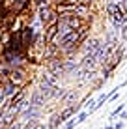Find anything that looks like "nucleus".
Returning a JSON list of instances; mask_svg holds the SVG:
<instances>
[{
  "label": "nucleus",
  "instance_id": "1",
  "mask_svg": "<svg viewBox=\"0 0 127 129\" xmlns=\"http://www.w3.org/2000/svg\"><path fill=\"white\" fill-rule=\"evenodd\" d=\"M37 15H39V21H41L45 26L51 24V23H58V13L52 10V8H49V6H39Z\"/></svg>",
  "mask_w": 127,
  "mask_h": 129
},
{
  "label": "nucleus",
  "instance_id": "2",
  "mask_svg": "<svg viewBox=\"0 0 127 129\" xmlns=\"http://www.w3.org/2000/svg\"><path fill=\"white\" fill-rule=\"evenodd\" d=\"M47 71H51L52 75H54L56 79L62 77L64 75V60H58L54 56V58H49V64H47Z\"/></svg>",
  "mask_w": 127,
  "mask_h": 129
},
{
  "label": "nucleus",
  "instance_id": "3",
  "mask_svg": "<svg viewBox=\"0 0 127 129\" xmlns=\"http://www.w3.org/2000/svg\"><path fill=\"white\" fill-rule=\"evenodd\" d=\"M21 39H23V51L32 45V41H34V28L32 26H24L21 30Z\"/></svg>",
  "mask_w": 127,
  "mask_h": 129
},
{
  "label": "nucleus",
  "instance_id": "4",
  "mask_svg": "<svg viewBox=\"0 0 127 129\" xmlns=\"http://www.w3.org/2000/svg\"><path fill=\"white\" fill-rule=\"evenodd\" d=\"M56 34H58V23H51V24L45 26V34H43V38H45V45L52 43V39L56 38Z\"/></svg>",
  "mask_w": 127,
  "mask_h": 129
},
{
  "label": "nucleus",
  "instance_id": "5",
  "mask_svg": "<svg viewBox=\"0 0 127 129\" xmlns=\"http://www.w3.org/2000/svg\"><path fill=\"white\" fill-rule=\"evenodd\" d=\"M101 39H97V38H92L88 39V41L84 43V47H82V51H84V54H94L95 51H97V47L101 45Z\"/></svg>",
  "mask_w": 127,
  "mask_h": 129
},
{
  "label": "nucleus",
  "instance_id": "6",
  "mask_svg": "<svg viewBox=\"0 0 127 129\" xmlns=\"http://www.w3.org/2000/svg\"><path fill=\"white\" fill-rule=\"evenodd\" d=\"M97 60L94 58V54H84L82 56V60H80V68L82 69H95L97 68Z\"/></svg>",
  "mask_w": 127,
  "mask_h": 129
},
{
  "label": "nucleus",
  "instance_id": "7",
  "mask_svg": "<svg viewBox=\"0 0 127 129\" xmlns=\"http://www.w3.org/2000/svg\"><path fill=\"white\" fill-rule=\"evenodd\" d=\"M45 101H47V97L43 95L39 90H36V92L32 94V97H30V105H32V107H37V109H41V107L45 105Z\"/></svg>",
  "mask_w": 127,
  "mask_h": 129
},
{
  "label": "nucleus",
  "instance_id": "8",
  "mask_svg": "<svg viewBox=\"0 0 127 129\" xmlns=\"http://www.w3.org/2000/svg\"><path fill=\"white\" fill-rule=\"evenodd\" d=\"M80 69V64H77L75 60H64V75H69V73H75Z\"/></svg>",
  "mask_w": 127,
  "mask_h": 129
},
{
  "label": "nucleus",
  "instance_id": "9",
  "mask_svg": "<svg viewBox=\"0 0 127 129\" xmlns=\"http://www.w3.org/2000/svg\"><path fill=\"white\" fill-rule=\"evenodd\" d=\"M2 92H4V95H6V97H10V95H13V94H15V92H19V86H17L15 82L8 81V82L2 86Z\"/></svg>",
  "mask_w": 127,
  "mask_h": 129
},
{
  "label": "nucleus",
  "instance_id": "10",
  "mask_svg": "<svg viewBox=\"0 0 127 129\" xmlns=\"http://www.w3.org/2000/svg\"><path fill=\"white\" fill-rule=\"evenodd\" d=\"M41 82H47V84H52V86H58V79L51 73V71H45L41 75Z\"/></svg>",
  "mask_w": 127,
  "mask_h": 129
},
{
  "label": "nucleus",
  "instance_id": "11",
  "mask_svg": "<svg viewBox=\"0 0 127 129\" xmlns=\"http://www.w3.org/2000/svg\"><path fill=\"white\" fill-rule=\"evenodd\" d=\"M75 99H77V92H75V90H67V92L62 95V103H65V105L71 103V101H75Z\"/></svg>",
  "mask_w": 127,
  "mask_h": 129
},
{
  "label": "nucleus",
  "instance_id": "12",
  "mask_svg": "<svg viewBox=\"0 0 127 129\" xmlns=\"http://www.w3.org/2000/svg\"><path fill=\"white\" fill-rule=\"evenodd\" d=\"M73 114H75V107H67V109H64L62 112H60V120H67V118H71Z\"/></svg>",
  "mask_w": 127,
  "mask_h": 129
},
{
  "label": "nucleus",
  "instance_id": "13",
  "mask_svg": "<svg viewBox=\"0 0 127 129\" xmlns=\"http://www.w3.org/2000/svg\"><path fill=\"white\" fill-rule=\"evenodd\" d=\"M23 97H24V94H23V90L15 92V94H13V97H11V101H10V105H19L21 101H23Z\"/></svg>",
  "mask_w": 127,
  "mask_h": 129
},
{
  "label": "nucleus",
  "instance_id": "14",
  "mask_svg": "<svg viewBox=\"0 0 127 129\" xmlns=\"http://www.w3.org/2000/svg\"><path fill=\"white\" fill-rule=\"evenodd\" d=\"M86 118H88V110H84V112H78V116L75 118V122H77V123H82V122H86Z\"/></svg>",
  "mask_w": 127,
  "mask_h": 129
},
{
  "label": "nucleus",
  "instance_id": "15",
  "mask_svg": "<svg viewBox=\"0 0 127 129\" xmlns=\"http://www.w3.org/2000/svg\"><path fill=\"white\" fill-rule=\"evenodd\" d=\"M75 125H77V122H75V120H69V122H67V123L64 125V129H73Z\"/></svg>",
  "mask_w": 127,
  "mask_h": 129
},
{
  "label": "nucleus",
  "instance_id": "16",
  "mask_svg": "<svg viewBox=\"0 0 127 129\" xmlns=\"http://www.w3.org/2000/svg\"><path fill=\"white\" fill-rule=\"evenodd\" d=\"M121 110H123V105H120V107H118V109L114 110V112H112V114H110V118H116V116H118V114H120V112H121Z\"/></svg>",
  "mask_w": 127,
  "mask_h": 129
},
{
  "label": "nucleus",
  "instance_id": "17",
  "mask_svg": "<svg viewBox=\"0 0 127 129\" xmlns=\"http://www.w3.org/2000/svg\"><path fill=\"white\" fill-rule=\"evenodd\" d=\"M26 2H28V0H17V10H23L26 6Z\"/></svg>",
  "mask_w": 127,
  "mask_h": 129
},
{
  "label": "nucleus",
  "instance_id": "18",
  "mask_svg": "<svg viewBox=\"0 0 127 129\" xmlns=\"http://www.w3.org/2000/svg\"><path fill=\"white\" fill-rule=\"evenodd\" d=\"M4 99H6V95H4V92H2V88H0V105L4 103Z\"/></svg>",
  "mask_w": 127,
  "mask_h": 129
},
{
  "label": "nucleus",
  "instance_id": "19",
  "mask_svg": "<svg viewBox=\"0 0 127 129\" xmlns=\"http://www.w3.org/2000/svg\"><path fill=\"white\" fill-rule=\"evenodd\" d=\"M120 120H127V110H123V112H120Z\"/></svg>",
  "mask_w": 127,
  "mask_h": 129
},
{
  "label": "nucleus",
  "instance_id": "20",
  "mask_svg": "<svg viewBox=\"0 0 127 129\" xmlns=\"http://www.w3.org/2000/svg\"><path fill=\"white\" fill-rule=\"evenodd\" d=\"M114 129H123V122H118L116 125H114Z\"/></svg>",
  "mask_w": 127,
  "mask_h": 129
},
{
  "label": "nucleus",
  "instance_id": "21",
  "mask_svg": "<svg viewBox=\"0 0 127 129\" xmlns=\"http://www.w3.org/2000/svg\"><path fill=\"white\" fill-rule=\"evenodd\" d=\"M37 4H39V6H47V4H49V0H37Z\"/></svg>",
  "mask_w": 127,
  "mask_h": 129
},
{
  "label": "nucleus",
  "instance_id": "22",
  "mask_svg": "<svg viewBox=\"0 0 127 129\" xmlns=\"http://www.w3.org/2000/svg\"><path fill=\"white\" fill-rule=\"evenodd\" d=\"M121 8H123V10L127 11V0H123V2H121Z\"/></svg>",
  "mask_w": 127,
  "mask_h": 129
},
{
  "label": "nucleus",
  "instance_id": "23",
  "mask_svg": "<svg viewBox=\"0 0 127 129\" xmlns=\"http://www.w3.org/2000/svg\"><path fill=\"white\" fill-rule=\"evenodd\" d=\"M105 129H114V125H107V127H105Z\"/></svg>",
  "mask_w": 127,
  "mask_h": 129
},
{
  "label": "nucleus",
  "instance_id": "24",
  "mask_svg": "<svg viewBox=\"0 0 127 129\" xmlns=\"http://www.w3.org/2000/svg\"><path fill=\"white\" fill-rule=\"evenodd\" d=\"M84 2H94V0H84Z\"/></svg>",
  "mask_w": 127,
  "mask_h": 129
},
{
  "label": "nucleus",
  "instance_id": "25",
  "mask_svg": "<svg viewBox=\"0 0 127 129\" xmlns=\"http://www.w3.org/2000/svg\"><path fill=\"white\" fill-rule=\"evenodd\" d=\"M125 54H127V45H125Z\"/></svg>",
  "mask_w": 127,
  "mask_h": 129
},
{
  "label": "nucleus",
  "instance_id": "26",
  "mask_svg": "<svg viewBox=\"0 0 127 129\" xmlns=\"http://www.w3.org/2000/svg\"><path fill=\"white\" fill-rule=\"evenodd\" d=\"M0 34H2V28H0Z\"/></svg>",
  "mask_w": 127,
  "mask_h": 129
},
{
  "label": "nucleus",
  "instance_id": "27",
  "mask_svg": "<svg viewBox=\"0 0 127 129\" xmlns=\"http://www.w3.org/2000/svg\"><path fill=\"white\" fill-rule=\"evenodd\" d=\"M2 2H4V0H2Z\"/></svg>",
  "mask_w": 127,
  "mask_h": 129
}]
</instances>
